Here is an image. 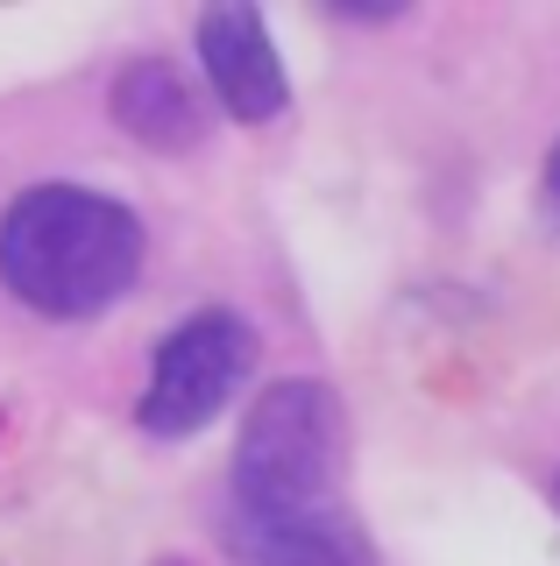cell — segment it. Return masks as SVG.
<instances>
[{"label": "cell", "instance_id": "cell-1", "mask_svg": "<svg viewBox=\"0 0 560 566\" xmlns=\"http://www.w3.org/2000/svg\"><path fill=\"white\" fill-rule=\"evenodd\" d=\"M143 276V220L85 185H37L0 212V283L43 318H100Z\"/></svg>", "mask_w": 560, "mask_h": 566}, {"label": "cell", "instance_id": "cell-2", "mask_svg": "<svg viewBox=\"0 0 560 566\" xmlns=\"http://www.w3.org/2000/svg\"><path fill=\"white\" fill-rule=\"evenodd\" d=\"M341 403L326 382H277L256 397L227 468V517H320L341 510Z\"/></svg>", "mask_w": 560, "mask_h": 566}, {"label": "cell", "instance_id": "cell-3", "mask_svg": "<svg viewBox=\"0 0 560 566\" xmlns=\"http://www.w3.org/2000/svg\"><path fill=\"white\" fill-rule=\"evenodd\" d=\"M256 368V326L241 312H191L178 333H164L149 361L143 389V432L156 439H191L199 424H214L227 411L241 382Z\"/></svg>", "mask_w": 560, "mask_h": 566}, {"label": "cell", "instance_id": "cell-4", "mask_svg": "<svg viewBox=\"0 0 560 566\" xmlns=\"http://www.w3.org/2000/svg\"><path fill=\"white\" fill-rule=\"evenodd\" d=\"M199 64H206L214 99L235 120L262 128V120L284 114L291 85H284V64H277L270 29H262L256 8H214V14H199Z\"/></svg>", "mask_w": 560, "mask_h": 566}, {"label": "cell", "instance_id": "cell-5", "mask_svg": "<svg viewBox=\"0 0 560 566\" xmlns=\"http://www.w3.org/2000/svg\"><path fill=\"white\" fill-rule=\"evenodd\" d=\"M227 545L241 566H376L370 538L348 510L320 517H227Z\"/></svg>", "mask_w": 560, "mask_h": 566}, {"label": "cell", "instance_id": "cell-6", "mask_svg": "<svg viewBox=\"0 0 560 566\" xmlns=\"http://www.w3.org/2000/svg\"><path fill=\"white\" fill-rule=\"evenodd\" d=\"M114 120L128 128L135 142H149V149H191V142L206 135V114H199V93L178 78V64L164 57H135L128 71L114 78Z\"/></svg>", "mask_w": 560, "mask_h": 566}, {"label": "cell", "instance_id": "cell-7", "mask_svg": "<svg viewBox=\"0 0 560 566\" xmlns=\"http://www.w3.org/2000/svg\"><path fill=\"white\" fill-rule=\"evenodd\" d=\"M539 199H547V220L560 227V142H553V156H547V185H539Z\"/></svg>", "mask_w": 560, "mask_h": 566}, {"label": "cell", "instance_id": "cell-8", "mask_svg": "<svg viewBox=\"0 0 560 566\" xmlns=\"http://www.w3.org/2000/svg\"><path fill=\"white\" fill-rule=\"evenodd\" d=\"M164 566H178V559H164Z\"/></svg>", "mask_w": 560, "mask_h": 566}]
</instances>
